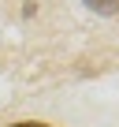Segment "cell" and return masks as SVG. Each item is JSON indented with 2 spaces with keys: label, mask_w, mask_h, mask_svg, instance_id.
<instances>
[{
  "label": "cell",
  "mask_w": 119,
  "mask_h": 127,
  "mask_svg": "<svg viewBox=\"0 0 119 127\" xmlns=\"http://www.w3.org/2000/svg\"><path fill=\"white\" fill-rule=\"evenodd\" d=\"M82 4H89V11H97V15H115L119 11V0H82Z\"/></svg>",
  "instance_id": "cell-1"
},
{
  "label": "cell",
  "mask_w": 119,
  "mask_h": 127,
  "mask_svg": "<svg viewBox=\"0 0 119 127\" xmlns=\"http://www.w3.org/2000/svg\"><path fill=\"white\" fill-rule=\"evenodd\" d=\"M15 127H48V123H15Z\"/></svg>",
  "instance_id": "cell-2"
}]
</instances>
